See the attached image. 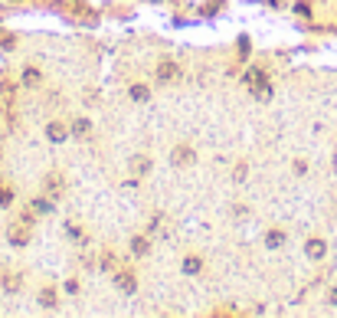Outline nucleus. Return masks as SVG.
Wrapping results in <instances>:
<instances>
[{"label": "nucleus", "mask_w": 337, "mask_h": 318, "mask_svg": "<svg viewBox=\"0 0 337 318\" xmlns=\"http://www.w3.org/2000/svg\"><path fill=\"white\" fill-rule=\"evenodd\" d=\"M33 210H36V213H49L53 204H49V200H33Z\"/></svg>", "instance_id": "nucleus-12"}, {"label": "nucleus", "mask_w": 337, "mask_h": 318, "mask_svg": "<svg viewBox=\"0 0 337 318\" xmlns=\"http://www.w3.org/2000/svg\"><path fill=\"white\" fill-rule=\"evenodd\" d=\"M180 76V66L177 63H161L157 66V82H173Z\"/></svg>", "instance_id": "nucleus-2"}, {"label": "nucleus", "mask_w": 337, "mask_h": 318, "mask_svg": "<svg viewBox=\"0 0 337 318\" xmlns=\"http://www.w3.org/2000/svg\"><path fill=\"white\" fill-rule=\"evenodd\" d=\"M82 131H88V121H85V118L76 121V135H82Z\"/></svg>", "instance_id": "nucleus-18"}, {"label": "nucleus", "mask_w": 337, "mask_h": 318, "mask_svg": "<svg viewBox=\"0 0 337 318\" xmlns=\"http://www.w3.org/2000/svg\"><path fill=\"white\" fill-rule=\"evenodd\" d=\"M13 204V191L10 187H0V207H10Z\"/></svg>", "instance_id": "nucleus-10"}, {"label": "nucleus", "mask_w": 337, "mask_h": 318, "mask_svg": "<svg viewBox=\"0 0 337 318\" xmlns=\"http://www.w3.org/2000/svg\"><path fill=\"white\" fill-rule=\"evenodd\" d=\"M148 96H151V92H148L144 86H134V89H131V99H138V102H144Z\"/></svg>", "instance_id": "nucleus-13"}, {"label": "nucleus", "mask_w": 337, "mask_h": 318, "mask_svg": "<svg viewBox=\"0 0 337 318\" xmlns=\"http://www.w3.org/2000/svg\"><path fill=\"white\" fill-rule=\"evenodd\" d=\"M23 86H39V69H26L23 72Z\"/></svg>", "instance_id": "nucleus-9"}, {"label": "nucleus", "mask_w": 337, "mask_h": 318, "mask_svg": "<svg viewBox=\"0 0 337 318\" xmlns=\"http://www.w3.org/2000/svg\"><path fill=\"white\" fill-rule=\"evenodd\" d=\"M115 282H118V289H121V292H134V286H138L131 272H118V276H115Z\"/></svg>", "instance_id": "nucleus-3"}, {"label": "nucleus", "mask_w": 337, "mask_h": 318, "mask_svg": "<svg viewBox=\"0 0 337 318\" xmlns=\"http://www.w3.org/2000/svg\"><path fill=\"white\" fill-rule=\"evenodd\" d=\"M46 187H49V191H59V187H63V181H59V177H49Z\"/></svg>", "instance_id": "nucleus-17"}, {"label": "nucleus", "mask_w": 337, "mask_h": 318, "mask_svg": "<svg viewBox=\"0 0 337 318\" xmlns=\"http://www.w3.org/2000/svg\"><path fill=\"white\" fill-rule=\"evenodd\" d=\"M131 253L134 256H144V253H148V239H134V243H131Z\"/></svg>", "instance_id": "nucleus-11"}, {"label": "nucleus", "mask_w": 337, "mask_h": 318, "mask_svg": "<svg viewBox=\"0 0 337 318\" xmlns=\"http://www.w3.org/2000/svg\"><path fill=\"white\" fill-rule=\"evenodd\" d=\"M200 259H196V256H187V259H183V272H190V276H193V272H200Z\"/></svg>", "instance_id": "nucleus-7"}, {"label": "nucleus", "mask_w": 337, "mask_h": 318, "mask_svg": "<svg viewBox=\"0 0 337 318\" xmlns=\"http://www.w3.org/2000/svg\"><path fill=\"white\" fill-rule=\"evenodd\" d=\"M259 79H262L259 69H249V72H246V82H259Z\"/></svg>", "instance_id": "nucleus-16"}, {"label": "nucleus", "mask_w": 337, "mask_h": 318, "mask_svg": "<svg viewBox=\"0 0 337 318\" xmlns=\"http://www.w3.org/2000/svg\"><path fill=\"white\" fill-rule=\"evenodd\" d=\"M0 286L7 289V292H20V286H23V282H20V276H16V272H7V276L0 279Z\"/></svg>", "instance_id": "nucleus-4"}, {"label": "nucleus", "mask_w": 337, "mask_h": 318, "mask_svg": "<svg viewBox=\"0 0 337 318\" xmlns=\"http://www.w3.org/2000/svg\"><path fill=\"white\" fill-rule=\"evenodd\" d=\"M131 167H138V171H134V174H148V161H144V158H138V161H134Z\"/></svg>", "instance_id": "nucleus-15"}, {"label": "nucleus", "mask_w": 337, "mask_h": 318, "mask_svg": "<svg viewBox=\"0 0 337 318\" xmlns=\"http://www.w3.org/2000/svg\"><path fill=\"white\" fill-rule=\"evenodd\" d=\"M308 253H311V256H321L324 253V243H314V239H311V243H308Z\"/></svg>", "instance_id": "nucleus-14"}, {"label": "nucleus", "mask_w": 337, "mask_h": 318, "mask_svg": "<svg viewBox=\"0 0 337 318\" xmlns=\"http://www.w3.org/2000/svg\"><path fill=\"white\" fill-rule=\"evenodd\" d=\"M46 135L53 138V141H63V138H66V125H59V121H53V125L46 128Z\"/></svg>", "instance_id": "nucleus-6"}, {"label": "nucleus", "mask_w": 337, "mask_h": 318, "mask_svg": "<svg viewBox=\"0 0 337 318\" xmlns=\"http://www.w3.org/2000/svg\"><path fill=\"white\" fill-rule=\"evenodd\" d=\"M39 305H46V309H53V305H56V292H53V289H43V295H39Z\"/></svg>", "instance_id": "nucleus-8"}, {"label": "nucleus", "mask_w": 337, "mask_h": 318, "mask_svg": "<svg viewBox=\"0 0 337 318\" xmlns=\"http://www.w3.org/2000/svg\"><path fill=\"white\" fill-rule=\"evenodd\" d=\"M26 226H30V223H13V226H10L7 230V239L10 243H13V246H26V243H30V230H26Z\"/></svg>", "instance_id": "nucleus-1"}, {"label": "nucleus", "mask_w": 337, "mask_h": 318, "mask_svg": "<svg viewBox=\"0 0 337 318\" xmlns=\"http://www.w3.org/2000/svg\"><path fill=\"white\" fill-rule=\"evenodd\" d=\"M190 161H193V151H190V148H177V151H173V164H177V167L190 164Z\"/></svg>", "instance_id": "nucleus-5"}]
</instances>
